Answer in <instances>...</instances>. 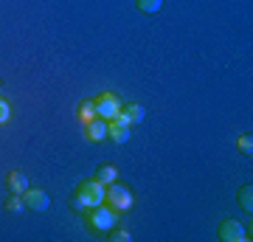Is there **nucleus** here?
I'll use <instances>...</instances> for the list:
<instances>
[{
  "label": "nucleus",
  "mask_w": 253,
  "mask_h": 242,
  "mask_svg": "<svg viewBox=\"0 0 253 242\" xmlns=\"http://www.w3.org/2000/svg\"><path fill=\"white\" fill-rule=\"evenodd\" d=\"M104 183L101 180H82L79 189H76V194H73V208L76 211H87L93 206H101L104 203Z\"/></svg>",
  "instance_id": "f257e3e1"
},
{
  "label": "nucleus",
  "mask_w": 253,
  "mask_h": 242,
  "mask_svg": "<svg viewBox=\"0 0 253 242\" xmlns=\"http://www.w3.org/2000/svg\"><path fill=\"white\" fill-rule=\"evenodd\" d=\"M84 214H87V225L96 228V231H110V228H116V225H118V211H116V208H110L107 203L87 208Z\"/></svg>",
  "instance_id": "f03ea898"
},
{
  "label": "nucleus",
  "mask_w": 253,
  "mask_h": 242,
  "mask_svg": "<svg viewBox=\"0 0 253 242\" xmlns=\"http://www.w3.org/2000/svg\"><path fill=\"white\" fill-rule=\"evenodd\" d=\"M104 203H107L110 208H116V211H126V208H132V192L126 186H121V183H110L107 189H104Z\"/></svg>",
  "instance_id": "7ed1b4c3"
},
{
  "label": "nucleus",
  "mask_w": 253,
  "mask_h": 242,
  "mask_svg": "<svg viewBox=\"0 0 253 242\" xmlns=\"http://www.w3.org/2000/svg\"><path fill=\"white\" fill-rule=\"evenodd\" d=\"M93 104H96V116L104 118V121H113L121 113V101H118L116 93H101L93 99Z\"/></svg>",
  "instance_id": "20e7f679"
},
{
  "label": "nucleus",
  "mask_w": 253,
  "mask_h": 242,
  "mask_svg": "<svg viewBox=\"0 0 253 242\" xmlns=\"http://www.w3.org/2000/svg\"><path fill=\"white\" fill-rule=\"evenodd\" d=\"M217 234H219V240H222V242H245V240H248L245 225L236 223V220H222Z\"/></svg>",
  "instance_id": "39448f33"
},
{
  "label": "nucleus",
  "mask_w": 253,
  "mask_h": 242,
  "mask_svg": "<svg viewBox=\"0 0 253 242\" xmlns=\"http://www.w3.org/2000/svg\"><path fill=\"white\" fill-rule=\"evenodd\" d=\"M23 203L31 211H48L51 208V197H48L42 189H31V186H28V192H23Z\"/></svg>",
  "instance_id": "423d86ee"
},
{
  "label": "nucleus",
  "mask_w": 253,
  "mask_h": 242,
  "mask_svg": "<svg viewBox=\"0 0 253 242\" xmlns=\"http://www.w3.org/2000/svg\"><path fill=\"white\" fill-rule=\"evenodd\" d=\"M107 138L113 144H126L129 141V124L121 116H116L113 121H107Z\"/></svg>",
  "instance_id": "0eeeda50"
},
{
  "label": "nucleus",
  "mask_w": 253,
  "mask_h": 242,
  "mask_svg": "<svg viewBox=\"0 0 253 242\" xmlns=\"http://www.w3.org/2000/svg\"><path fill=\"white\" fill-rule=\"evenodd\" d=\"M84 127V141H93V144H99L107 138V121L104 118H93V121H87V124H82Z\"/></svg>",
  "instance_id": "6e6552de"
},
{
  "label": "nucleus",
  "mask_w": 253,
  "mask_h": 242,
  "mask_svg": "<svg viewBox=\"0 0 253 242\" xmlns=\"http://www.w3.org/2000/svg\"><path fill=\"white\" fill-rule=\"evenodd\" d=\"M118 116L124 118L129 127L141 124V121L146 118V107H144V104H126V107H121V113H118Z\"/></svg>",
  "instance_id": "1a4fd4ad"
},
{
  "label": "nucleus",
  "mask_w": 253,
  "mask_h": 242,
  "mask_svg": "<svg viewBox=\"0 0 253 242\" xmlns=\"http://www.w3.org/2000/svg\"><path fill=\"white\" fill-rule=\"evenodd\" d=\"M6 183H9V189L14 192V194H23V192H28V178L23 175V172H9Z\"/></svg>",
  "instance_id": "9d476101"
},
{
  "label": "nucleus",
  "mask_w": 253,
  "mask_h": 242,
  "mask_svg": "<svg viewBox=\"0 0 253 242\" xmlns=\"http://www.w3.org/2000/svg\"><path fill=\"white\" fill-rule=\"evenodd\" d=\"M76 116H79L82 124L93 121V118H96V104H93V99H84V101H82L79 107H76Z\"/></svg>",
  "instance_id": "9b49d317"
},
{
  "label": "nucleus",
  "mask_w": 253,
  "mask_h": 242,
  "mask_svg": "<svg viewBox=\"0 0 253 242\" xmlns=\"http://www.w3.org/2000/svg\"><path fill=\"white\" fill-rule=\"evenodd\" d=\"M96 180H101L104 186H110V183H116V180H118V169L113 166V163H107V166H99V172H96Z\"/></svg>",
  "instance_id": "f8f14e48"
},
{
  "label": "nucleus",
  "mask_w": 253,
  "mask_h": 242,
  "mask_svg": "<svg viewBox=\"0 0 253 242\" xmlns=\"http://www.w3.org/2000/svg\"><path fill=\"white\" fill-rule=\"evenodd\" d=\"M239 206H242L245 211H248V214L253 211V186H251V183L239 189Z\"/></svg>",
  "instance_id": "ddd939ff"
},
{
  "label": "nucleus",
  "mask_w": 253,
  "mask_h": 242,
  "mask_svg": "<svg viewBox=\"0 0 253 242\" xmlns=\"http://www.w3.org/2000/svg\"><path fill=\"white\" fill-rule=\"evenodd\" d=\"M135 6L144 14H158V11L163 9V0H135Z\"/></svg>",
  "instance_id": "4468645a"
},
{
  "label": "nucleus",
  "mask_w": 253,
  "mask_h": 242,
  "mask_svg": "<svg viewBox=\"0 0 253 242\" xmlns=\"http://www.w3.org/2000/svg\"><path fill=\"white\" fill-rule=\"evenodd\" d=\"M3 208H6V211H11V214L23 211V208H26V203H23V194H14V192H11V197L3 203Z\"/></svg>",
  "instance_id": "2eb2a0df"
},
{
  "label": "nucleus",
  "mask_w": 253,
  "mask_h": 242,
  "mask_svg": "<svg viewBox=\"0 0 253 242\" xmlns=\"http://www.w3.org/2000/svg\"><path fill=\"white\" fill-rule=\"evenodd\" d=\"M236 146H239V152H242V155L251 158V155H253V135L251 133H242V135H239V141H236Z\"/></svg>",
  "instance_id": "dca6fc26"
},
{
  "label": "nucleus",
  "mask_w": 253,
  "mask_h": 242,
  "mask_svg": "<svg viewBox=\"0 0 253 242\" xmlns=\"http://www.w3.org/2000/svg\"><path fill=\"white\" fill-rule=\"evenodd\" d=\"M110 240L113 242H129L132 237H129V231H124V228H110Z\"/></svg>",
  "instance_id": "f3484780"
},
{
  "label": "nucleus",
  "mask_w": 253,
  "mask_h": 242,
  "mask_svg": "<svg viewBox=\"0 0 253 242\" xmlns=\"http://www.w3.org/2000/svg\"><path fill=\"white\" fill-rule=\"evenodd\" d=\"M11 118V107H9V101H3L0 99V124H6Z\"/></svg>",
  "instance_id": "a211bd4d"
}]
</instances>
